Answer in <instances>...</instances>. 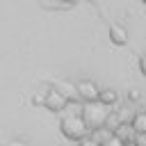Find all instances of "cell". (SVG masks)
I'll list each match as a JSON object with an SVG mask.
<instances>
[{
    "label": "cell",
    "mask_w": 146,
    "mask_h": 146,
    "mask_svg": "<svg viewBox=\"0 0 146 146\" xmlns=\"http://www.w3.org/2000/svg\"><path fill=\"white\" fill-rule=\"evenodd\" d=\"M89 135H91V137H94L98 144H103V141H107V139L112 137V130H110L107 125H103V128H96V130H91Z\"/></svg>",
    "instance_id": "cell-8"
},
{
    "label": "cell",
    "mask_w": 146,
    "mask_h": 146,
    "mask_svg": "<svg viewBox=\"0 0 146 146\" xmlns=\"http://www.w3.org/2000/svg\"><path fill=\"white\" fill-rule=\"evenodd\" d=\"M139 68H141V73L146 75V55H141V57H139Z\"/></svg>",
    "instance_id": "cell-12"
},
{
    "label": "cell",
    "mask_w": 146,
    "mask_h": 146,
    "mask_svg": "<svg viewBox=\"0 0 146 146\" xmlns=\"http://www.w3.org/2000/svg\"><path fill=\"white\" fill-rule=\"evenodd\" d=\"M80 116H82L84 125H87L89 132H91V130L103 128V125L107 123V119H110V110H107L103 103L91 100V103H84V105L80 107Z\"/></svg>",
    "instance_id": "cell-1"
},
{
    "label": "cell",
    "mask_w": 146,
    "mask_h": 146,
    "mask_svg": "<svg viewBox=\"0 0 146 146\" xmlns=\"http://www.w3.org/2000/svg\"><path fill=\"white\" fill-rule=\"evenodd\" d=\"M125 146H135V144H125Z\"/></svg>",
    "instance_id": "cell-17"
},
{
    "label": "cell",
    "mask_w": 146,
    "mask_h": 146,
    "mask_svg": "<svg viewBox=\"0 0 146 146\" xmlns=\"http://www.w3.org/2000/svg\"><path fill=\"white\" fill-rule=\"evenodd\" d=\"M32 103L34 105H43V96H32Z\"/></svg>",
    "instance_id": "cell-14"
},
{
    "label": "cell",
    "mask_w": 146,
    "mask_h": 146,
    "mask_svg": "<svg viewBox=\"0 0 146 146\" xmlns=\"http://www.w3.org/2000/svg\"><path fill=\"white\" fill-rule=\"evenodd\" d=\"M100 146H125V144H123V141H121V139H119V137H116V135L112 132V137H110L107 141H103Z\"/></svg>",
    "instance_id": "cell-9"
},
{
    "label": "cell",
    "mask_w": 146,
    "mask_h": 146,
    "mask_svg": "<svg viewBox=\"0 0 146 146\" xmlns=\"http://www.w3.org/2000/svg\"><path fill=\"white\" fill-rule=\"evenodd\" d=\"M78 146H100V144H98L91 135H87V137H82V139L78 141Z\"/></svg>",
    "instance_id": "cell-10"
},
{
    "label": "cell",
    "mask_w": 146,
    "mask_h": 146,
    "mask_svg": "<svg viewBox=\"0 0 146 146\" xmlns=\"http://www.w3.org/2000/svg\"><path fill=\"white\" fill-rule=\"evenodd\" d=\"M43 107L50 110V112H64L68 107V98L57 89H48L43 94Z\"/></svg>",
    "instance_id": "cell-3"
},
{
    "label": "cell",
    "mask_w": 146,
    "mask_h": 146,
    "mask_svg": "<svg viewBox=\"0 0 146 146\" xmlns=\"http://www.w3.org/2000/svg\"><path fill=\"white\" fill-rule=\"evenodd\" d=\"M130 128L135 130V135H137V132H146V112H137V114L132 116Z\"/></svg>",
    "instance_id": "cell-7"
},
{
    "label": "cell",
    "mask_w": 146,
    "mask_h": 146,
    "mask_svg": "<svg viewBox=\"0 0 146 146\" xmlns=\"http://www.w3.org/2000/svg\"><path fill=\"white\" fill-rule=\"evenodd\" d=\"M132 144L135 146H146V132H137L135 139H132Z\"/></svg>",
    "instance_id": "cell-11"
},
{
    "label": "cell",
    "mask_w": 146,
    "mask_h": 146,
    "mask_svg": "<svg viewBox=\"0 0 146 146\" xmlns=\"http://www.w3.org/2000/svg\"><path fill=\"white\" fill-rule=\"evenodd\" d=\"M75 91H78V96H80L84 103H91V100H98V91H100V89L96 87V82L84 80V82H78Z\"/></svg>",
    "instance_id": "cell-4"
},
{
    "label": "cell",
    "mask_w": 146,
    "mask_h": 146,
    "mask_svg": "<svg viewBox=\"0 0 146 146\" xmlns=\"http://www.w3.org/2000/svg\"><path fill=\"white\" fill-rule=\"evenodd\" d=\"M64 2H66V5H71V2H75V0H64Z\"/></svg>",
    "instance_id": "cell-16"
},
{
    "label": "cell",
    "mask_w": 146,
    "mask_h": 146,
    "mask_svg": "<svg viewBox=\"0 0 146 146\" xmlns=\"http://www.w3.org/2000/svg\"><path fill=\"white\" fill-rule=\"evenodd\" d=\"M59 130L71 141H80L82 137L89 135V128L84 125V121H82L80 114H64L62 121H59Z\"/></svg>",
    "instance_id": "cell-2"
},
{
    "label": "cell",
    "mask_w": 146,
    "mask_h": 146,
    "mask_svg": "<svg viewBox=\"0 0 146 146\" xmlns=\"http://www.w3.org/2000/svg\"><path fill=\"white\" fill-rule=\"evenodd\" d=\"M5 146H27L25 141H18V139H11V141H7Z\"/></svg>",
    "instance_id": "cell-13"
},
{
    "label": "cell",
    "mask_w": 146,
    "mask_h": 146,
    "mask_svg": "<svg viewBox=\"0 0 146 146\" xmlns=\"http://www.w3.org/2000/svg\"><path fill=\"white\" fill-rule=\"evenodd\" d=\"M130 98H132V100H137V98H139V94H137V89H132V91H130Z\"/></svg>",
    "instance_id": "cell-15"
},
{
    "label": "cell",
    "mask_w": 146,
    "mask_h": 146,
    "mask_svg": "<svg viewBox=\"0 0 146 146\" xmlns=\"http://www.w3.org/2000/svg\"><path fill=\"white\" fill-rule=\"evenodd\" d=\"M116 100H119V94H116L114 89H100V91H98V103H103L105 107L114 105Z\"/></svg>",
    "instance_id": "cell-6"
},
{
    "label": "cell",
    "mask_w": 146,
    "mask_h": 146,
    "mask_svg": "<svg viewBox=\"0 0 146 146\" xmlns=\"http://www.w3.org/2000/svg\"><path fill=\"white\" fill-rule=\"evenodd\" d=\"M110 39L114 43L123 46V43H128V30L121 27V25H110Z\"/></svg>",
    "instance_id": "cell-5"
}]
</instances>
